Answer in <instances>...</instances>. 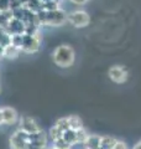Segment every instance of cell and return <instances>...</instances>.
Listing matches in <instances>:
<instances>
[{
	"label": "cell",
	"instance_id": "23",
	"mask_svg": "<svg viewBox=\"0 0 141 149\" xmlns=\"http://www.w3.org/2000/svg\"><path fill=\"white\" fill-rule=\"evenodd\" d=\"M86 149H87V148H86Z\"/></svg>",
	"mask_w": 141,
	"mask_h": 149
},
{
	"label": "cell",
	"instance_id": "15",
	"mask_svg": "<svg viewBox=\"0 0 141 149\" xmlns=\"http://www.w3.org/2000/svg\"><path fill=\"white\" fill-rule=\"evenodd\" d=\"M55 125H57V127L62 130V132L64 133L66 130H68V129H70L69 128V124H68V119L67 118H61V119H58L57 122H56V124Z\"/></svg>",
	"mask_w": 141,
	"mask_h": 149
},
{
	"label": "cell",
	"instance_id": "21",
	"mask_svg": "<svg viewBox=\"0 0 141 149\" xmlns=\"http://www.w3.org/2000/svg\"><path fill=\"white\" fill-rule=\"evenodd\" d=\"M51 149H58V148H55V147H53V148H51Z\"/></svg>",
	"mask_w": 141,
	"mask_h": 149
},
{
	"label": "cell",
	"instance_id": "4",
	"mask_svg": "<svg viewBox=\"0 0 141 149\" xmlns=\"http://www.w3.org/2000/svg\"><path fill=\"white\" fill-rule=\"evenodd\" d=\"M67 21L74 27H86L91 22V17L84 10H76L67 15Z\"/></svg>",
	"mask_w": 141,
	"mask_h": 149
},
{
	"label": "cell",
	"instance_id": "16",
	"mask_svg": "<svg viewBox=\"0 0 141 149\" xmlns=\"http://www.w3.org/2000/svg\"><path fill=\"white\" fill-rule=\"evenodd\" d=\"M53 143H55L53 147H55V148H58V149H70V148H72V147H70L69 144L63 139V137L59 138V139H57V141H55Z\"/></svg>",
	"mask_w": 141,
	"mask_h": 149
},
{
	"label": "cell",
	"instance_id": "2",
	"mask_svg": "<svg viewBox=\"0 0 141 149\" xmlns=\"http://www.w3.org/2000/svg\"><path fill=\"white\" fill-rule=\"evenodd\" d=\"M37 14V22L39 25H50V26H59L67 20V14L61 9L55 10H41Z\"/></svg>",
	"mask_w": 141,
	"mask_h": 149
},
{
	"label": "cell",
	"instance_id": "5",
	"mask_svg": "<svg viewBox=\"0 0 141 149\" xmlns=\"http://www.w3.org/2000/svg\"><path fill=\"white\" fill-rule=\"evenodd\" d=\"M30 144V134L19 129L10 137L11 149H26Z\"/></svg>",
	"mask_w": 141,
	"mask_h": 149
},
{
	"label": "cell",
	"instance_id": "9",
	"mask_svg": "<svg viewBox=\"0 0 141 149\" xmlns=\"http://www.w3.org/2000/svg\"><path fill=\"white\" fill-rule=\"evenodd\" d=\"M21 49H19L17 46H15L14 44H8L3 47V57H6V58H15L20 54Z\"/></svg>",
	"mask_w": 141,
	"mask_h": 149
},
{
	"label": "cell",
	"instance_id": "6",
	"mask_svg": "<svg viewBox=\"0 0 141 149\" xmlns=\"http://www.w3.org/2000/svg\"><path fill=\"white\" fill-rule=\"evenodd\" d=\"M108 73H109V78L115 83H124L129 78V72L121 65H114V66H111Z\"/></svg>",
	"mask_w": 141,
	"mask_h": 149
},
{
	"label": "cell",
	"instance_id": "12",
	"mask_svg": "<svg viewBox=\"0 0 141 149\" xmlns=\"http://www.w3.org/2000/svg\"><path fill=\"white\" fill-rule=\"evenodd\" d=\"M62 137H63V139L69 144L70 147H73L74 144H77V132H76V130H73V129L66 130Z\"/></svg>",
	"mask_w": 141,
	"mask_h": 149
},
{
	"label": "cell",
	"instance_id": "8",
	"mask_svg": "<svg viewBox=\"0 0 141 149\" xmlns=\"http://www.w3.org/2000/svg\"><path fill=\"white\" fill-rule=\"evenodd\" d=\"M1 114H3V120L4 123L8 125H12L15 124L19 120V114L17 112L11 108V107H4L1 108Z\"/></svg>",
	"mask_w": 141,
	"mask_h": 149
},
{
	"label": "cell",
	"instance_id": "10",
	"mask_svg": "<svg viewBox=\"0 0 141 149\" xmlns=\"http://www.w3.org/2000/svg\"><path fill=\"white\" fill-rule=\"evenodd\" d=\"M87 149H97L100 147V136H97V134H89L87 141L83 144Z\"/></svg>",
	"mask_w": 141,
	"mask_h": 149
},
{
	"label": "cell",
	"instance_id": "7",
	"mask_svg": "<svg viewBox=\"0 0 141 149\" xmlns=\"http://www.w3.org/2000/svg\"><path fill=\"white\" fill-rule=\"evenodd\" d=\"M19 123H20V128L19 129L25 133L32 134V133H36V132H40L41 130L37 122L31 117H21L19 119Z\"/></svg>",
	"mask_w": 141,
	"mask_h": 149
},
{
	"label": "cell",
	"instance_id": "14",
	"mask_svg": "<svg viewBox=\"0 0 141 149\" xmlns=\"http://www.w3.org/2000/svg\"><path fill=\"white\" fill-rule=\"evenodd\" d=\"M62 136H63V132L57 127V125H53V127L50 129V138L52 139L53 142L57 141L59 138H62Z\"/></svg>",
	"mask_w": 141,
	"mask_h": 149
},
{
	"label": "cell",
	"instance_id": "3",
	"mask_svg": "<svg viewBox=\"0 0 141 149\" xmlns=\"http://www.w3.org/2000/svg\"><path fill=\"white\" fill-rule=\"evenodd\" d=\"M41 36L40 32H36L35 35H22V44H21V51L25 52H36L40 49Z\"/></svg>",
	"mask_w": 141,
	"mask_h": 149
},
{
	"label": "cell",
	"instance_id": "13",
	"mask_svg": "<svg viewBox=\"0 0 141 149\" xmlns=\"http://www.w3.org/2000/svg\"><path fill=\"white\" fill-rule=\"evenodd\" d=\"M116 143V139L109 137V136H103L100 137V148L103 149H113Z\"/></svg>",
	"mask_w": 141,
	"mask_h": 149
},
{
	"label": "cell",
	"instance_id": "11",
	"mask_svg": "<svg viewBox=\"0 0 141 149\" xmlns=\"http://www.w3.org/2000/svg\"><path fill=\"white\" fill-rule=\"evenodd\" d=\"M67 119H68V124L70 129L78 130L83 128V122L78 116H69V117H67Z\"/></svg>",
	"mask_w": 141,
	"mask_h": 149
},
{
	"label": "cell",
	"instance_id": "19",
	"mask_svg": "<svg viewBox=\"0 0 141 149\" xmlns=\"http://www.w3.org/2000/svg\"><path fill=\"white\" fill-rule=\"evenodd\" d=\"M133 149H141V141L139 142V143H136L135 146H134V148Z\"/></svg>",
	"mask_w": 141,
	"mask_h": 149
},
{
	"label": "cell",
	"instance_id": "18",
	"mask_svg": "<svg viewBox=\"0 0 141 149\" xmlns=\"http://www.w3.org/2000/svg\"><path fill=\"white\" fill-rule=\"evenodd\" d=\"M70 1L74 3V4H81V5H82V4H86L88 0H70Z\"/></svg>",
	"mask_w": 141,
	"mask_h": 149
},
{
	"label": "cell",
	"instance_id": "22",
	"mask_svg": "<svg viewBox=\"0 0 141 149\" xmlns=\"http://www.w3.org/2000/svg\"><path fill=\"white\" fill-rule=\"evenodd\" d=\"M0 91H1V88H0Z\"/></svg>",
	"mask_w": 141,
	"mask_h": 149
},
{
	"label": "cell",
	"instance_id": "17",
	"mask_svg": "<svg viewBox=\"0 0 141 149\" xmlns=\"http://www.w3.org/2000/svg\"><path fill=\"white\" fill-rule=\"evenodd\" d=\"M113 149H129V147H128V144H126L125 142H123V141H116L115 146Z\"/></svg>",
	"mask_w": 141,
	"mask_h": 149
},
{
	"label": "cell",
	"instance_id": "1",
	"mask_svg": "<svg viewBox=\"0 0 141 149\" xmlns=\"http://www.w3.org/2000/svg\"><path fill=\"white\" fill-rule=\"evenodd\" d=\"M52 61L57 65L58 67L68 68L76 61V54H74L73 47L68 45L57 46L52 52Z\"/></svg>",
	"mask_w": 141,
	"mask_h": 149
},
{
	"label": "cell",
	"instance_id": "20",
	"mask_svg": "<svg viewBox=\"0 0 141 149\" xmlns=\"http://www.w3.org/2000/svg\"><path fill=\"white\" fill-rule=\"evenodd\" d=\"M4 123V120H3V114H1V108H0V125H1Z\"/></svg>",
	"mask_w": 141,
	"mask_h": 149
}]
</instances>
